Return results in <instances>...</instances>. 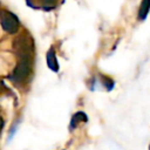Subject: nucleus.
Listing matches in <instances>:
<instances>
[{"label":"nucleus","mask_w":150,"mask_h":150,"mask_svg":"<svg viewBox=\"0 0 150 150\" xmlns=\"http://www.w3.org/2000/svg\"><path fill=\"white\" fill-rule=\"evenodd\" d=\"M32 66H33V55H21V56H19L18 64L13 70L11 80L15 84L25 83L32 74Z\"/></svg>","instance_id":"1"},{"label":"nucleus","mask_w":150,"mask_h":150,"mask_svg":"<svg viewBox=\"0 0 150 150\" xmlns=\"http://www.w3.org/2000/svg\"><path fill=\"white\" fill-rule=\"evenodd\" d=\"M13 48L18 56L21 55H33L34 43L28 35H20L13 41Z\"/></svg>","instance_id":"2"},{"label":"nucleus","mask_w":150,"mask_h":150,"mask_svg":"<svg viewBox=\"0 0 150 150\" xmlns=\"http://www.w3.org/2000/svg\"><path fill=\"white\" fill-rule=\"evenodd\" d=\"M1 26L6 32L14 34L19 29V20L13 13L4 12L1 14Z\"/></svg>","instance_id":"3"},{"label":"nucleus","mask_w":150,"mask_h":150,"mask_svg":"<svg viewBox=\"0 0 150 150\" xmlns=\"http://www.w3.org/2000/svg\"><path fill=\"white\" fill-rule=\"evenodd\" d=\"M46 62H47V66L48 68L54 71V73H57L59 71V62H57V57H56V54H55V50L53 48H50L47 54H46Z\"/></svg>","instance_id":"4"},{"label":"nucleus","mask_w":150,"mask_h":150,"mask_svg":"<svg viewBox=\"0 0 150 150\" xmlns=\"http://www.w3.org/2000/svg\"><path fill=\"white\" fill-rule=\"evenodd\" d=\"M149 11H150V0H142L137 12V19L139 21H144L149 14Z\"/></svg>","instance_id":"5"},{"label":"nucleus","mask_w":150,"mask_h":150,"mask_svg":"<svg viewBox=\"0 0 150 150\" xmlns=\"http://www.w3.org/2000/svg\"><path fill=\"white\" fill-rule=\"evenodd\" d=\"M87 121H88V117H87V114H86V112H83V111H77V112H75V114L73 115L71 120H70V130L75 129V128L79 125V123H81V122H87Z\"/></svg>","instance_id":"6"},{"label":"nucleus","mask_w":150,"mask_h":150,"mask_svg":"<svg viewBox=\"0 0 150 150\" xmlns=\"http://www.w3.org/2000/svg\"><path fill=\"white\" fill-rule=\"evenodd\" d=\"M101 82L103 84V87L107 89V91H111L115 87V81L114 79L107 76V75H101Z\"/></svg>","instance_id":"7"},{"label":"nucleus","mask_w":150,"mask_h":150,"mask_svg":"<svg viewBox=\"0 0 150 150\" xmlns=\"http://www.w3.org/2000/svg\"><path fill=\"white\" fill-rule=\"evenodd\" d=\"M57 1L59 0H39L41 7L46 11H50V9H54L56 6H57Z\"/></svg>","instance_id":"8"},{"label":"nucleus","mask_w":150,"mask_h":150,"mask_svg":"<svg viewBox=\"0 0 150 150\" xmlns=\"http://www.w3.org/2000/svg\"><path fill=\"white\" fill-rule=\"evenodd\" d=\"M2 124H4V122H2V120L0 118V130L2 129Z\"/></svg>","instance_id":"9"},{"label":"nucleus","mask_w":150,"mask_h":150,"mask_svg":"<svg viewBox=\"0 0 150 150\" xmlns=\"http://www.w3.org/2000/svg\"><path fill=\"white\" fill-rule=\"evenodd\" d=\"M148 149H149V150H150V144H149V148H148Z\"/></svg>","instance_id":"10"}]
</instances>
